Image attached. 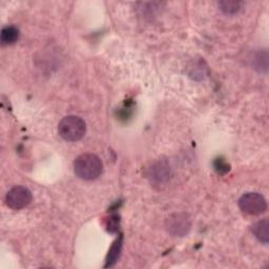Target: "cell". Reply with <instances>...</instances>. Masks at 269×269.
Segmentation results:
<instances>
[{"instance_id": "6da1fadb", "label": "cell", "mask_w": 269, "mask_h": 269, "mask_svg": "<svg viewBox=\"0 0 269 269\" xmlns=\"http://www.w3.org/2000/svg\"><path fill=\"white\" fill-rule=\"evenodd\" d=\"M102 171V161L95 154H84L74 162V172L82 180H95L101 176Z\"/></svg>"}, {"instance_id": "7a4b0ae2", "label": "cell", "mask_w": 269, "mask_h": 269, "mask_svg": "<svg viewBox=\"0 0 269 269\" xmlns=\"http://www.w3.org/2000/svg\"><path fill=\"white\" fill-rule=\"evenodd\" d=\"M58 133L64 140L76 142L85 137L87 133V124L84 119L78 116H68L60 121Z\"/></svg>"}, {"instance_id": "3957f363", "label": "cell", "mask_w": 269, "mask_h": 269, "mask_svg": "<svg viewBox=\"0 0 269 269\" xmlns=\"http://www.w3.org/2000/svg\"><path fill=\"white\" fill-rule=\"evenodd\" d=\"M240 210L250 216H259L266 212L267 203L265 198L258 193H247L239 200Z\"/></svg>"}, {"instance_id": "277c9868", "label": "cell", "mask_w": 269, "mask_h": 269, "mask_svg": "<svg viewBox=\"0 0 269 269\" xmlns=\"http://www.w3.org/2000/svg\"><path fill=\"white\" fill-rule=\"evenodd\" d=\"M32 193L25 186H15L6 196V204L14 211L23 210L31 203Z\"/></svg>"}, {"instance_id": "5b68a950", "label": "cell", "mask_w": 269, "mask_h": 269, "mask_svg": "<svg viewBox=\"0 0 269 269\" xmlns=\"http://www.w3.org/2000/svg\"><path fill=\"white\" fill-rule=\"evenodd\" d=\"M167 227L169 233L174 237H184L191 231L192 222L189 217L184 213L174 214L167 220Z\"/></svg>"}, {"instance_id": "8992f818", "label": "cell", "mask_w": 269, "mask_h": 269, "mask_svg": "<svg viewBox=\"0 0 269 269\" xmlns=\"http://www.w3.org/2000/svg\"><path fill=\"white\" fill-rule=\"evenodd\" d=\"M268 227H269V222L268 219H264L261 221L256 222L252 226V232L255 235V237L263 244L267 245L269 241V236H268Z\"/></svg>"}, {"instance_id": "52a82bcc", "label": "cell", "mask_w": 269, "mask_h": 269, "mask_svg": "<svg viewBox=\"0 0 269 269\" xmlns=\"http://www.w3.org/2000/svg\"><path fill=\"white\" fill-rule=\"evenodd\" d=\"M0 39H2V44L4 46L14 45L19 39V30L14 26H8L3 29Z\"/></svg>"}, {"instance_id": "ba28073f", "label": "cell", "mask_w": 269, "mask_h": 269, "mask_svg": "<svg viewBox=\"0 0 269 269\" xmlns=\"http://www.w3.org/2000/svg\"><path fill=\"white\" fill-rule=\"evenodd\" d=\"M122 241H123V237L120 236L116 240V242L113 244V246L111 247V250L109 252V256L107 258V265H106V267H112L117 262V260H118V258L120 256L121 250H122Z\"/></svg>"}, {"instance_id": "9c48e42d", "label": "cell", "mask_w": 269, "mask_h": 269, "mask_svg": "<svg viewBox=\"0 0 269 269\" xmlns=\"http://www.w3.org/2000/svg\"><path fill=\"white\" fill-rule=\"evenodd\" d=\"M221 11L225 14L234 15L241 10V3L237 2H221L219 3Z\"/></svg>"}, {"instance_id": "30bf717a", "label": "cell", "mask_w": 269, "mask_h": 269, "mask_svg": "<svg viewBox=\"0 0 269 269\" xmlns=\"http://www.w3.org/2000/svg\"><path fill=\"white\" fill-rule=\"evenodd\" d=\"M154 171H156V173L153 175V179H156L158 182L163 181L164 179H167L168 177V168L165 167V165L159 163L157 164V167L155 169H153Z\"/></svg>"}, {"instance_id": "8fae6325", "label": "cell", "mask_w": 269, "mask_h": 269, "mask_svg": "<svg viewBox=\"0 0 269 269\" xmlns=\"http://www.w3.org/2000/svg\"><path fill=\"white\" fill-rule=\"evenodd\" d=\"M215 170L219 174H225L230 171V165L227 164L223 159L219 158V159H216L215 161Z\"/></svg>"}]
</instances>
